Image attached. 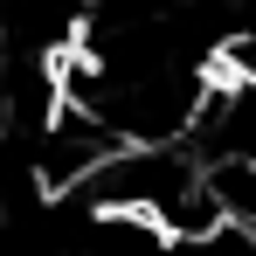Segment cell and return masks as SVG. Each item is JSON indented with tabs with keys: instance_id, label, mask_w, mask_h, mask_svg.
I'll return each instance as SVG.
<instances>
[{
	"instance_id": "obj_1",
	"label": "cell",
	"mask_w": 256,
	"mask_h": 256,
	"mask_svg": "<svg viewBox=\"0 0 256 256\" xmlns=\"http://www.w3.org/2000/svg\"><path fill=\"white\" fill-rule=\"evenodd\" d=\"M7 28H14V56L70 62L90 35V0H7Z\"/></svg>"
},
{
	"instance_id": "obj_2",
	"label": "cell",
	"mask_w": 256,
	"mask_h": 256,
	"mask_svg": "<svg viewBox=\"0 0 256 256\" xmlns=\"http://www.w3.org/2000/svg\"><path fill=\"white\" fill-rule=\"evenodd\" d=\"M222 76L242 84V90H256V21H236V28H228V42H222Z\"/></svg>"
},
{
	"instance_id": "obj_3",
	"label": "cell",
	"mask_w": 256,
	"mask_h": 256,
	"mask_svg": "<svg viewBox=\"0 0 256 256\" xmlns=\"http://www.w3.org/2000/svg\"><path fill=\"white\" fill-rule=\"evenodd\" d=\"M222 7H228L236 21H256V0H222Z\"/></svg>"
}]
</instances>
